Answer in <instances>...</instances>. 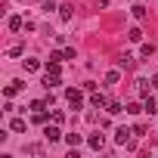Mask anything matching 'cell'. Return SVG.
Masks as SVG:
<instances>
[{"label": "cell", "mask_w": 158, "mask_h": 158, "mask_svg": "<svg viewBox=\"0 0 158 158\" xmlns=\"http://www.w3.org/2000/svg\"><path fill=\"white\" fill-rule=\"evenodd\" d=\"M65 102H68L71 109H81V106H84V90H74V87H68V90H65Z\"/></svg>", "instance_id": "6da1fadb"}, {"label": "cell", "mask_w": 158, "mask_h": 158, "mask_svg": "<svg viewBox=\"0 0 158 158\" xmlns=\"http://www.w3.org/2000/svg\"><path fill=\"white\" fill-rule=\"evenodd\" d=\"M44 136H47V143H59V139H65V133L59 130V124H56V121L44 127Z\"/></svg>", "instance_id": "7a4b0ae2"}, {"label": "cell", "mask_w": 158, "mask_h": 158, "mask_svg": "<svg viewBox=\"0 0 158 158\" xmlns=\"http://www.w3.org/2000/svg\"><path fill=\"white\" fill-rule=\"evenodd\" d=\"M130 139H133V127H118L115 130V143L118 146H127Z\"/></svg>", "instance_id": "3957f363"}, {"label": "cell", "mask_w": 158, "mask_h": 158, "mask_svg": "<svg viewBox=\"0 0 158 158\" xmlns=\"http://www.w3.org/2000/svg\"><path fill=\"white\" fill-rule=\"evenodd\" d=\"M118 68H121V71H133V68H136V59H133L130 53H121V56H118Z\"/></svg>", "instance_id": "277c9868"}, {"label": "cell", "mask_w": 158, "mask_h": 158, "mask_svg": "<svg viewBox=\"0 0 158 158\" xmlns=\"http://www.w3.org/2000/svg\"><path fill=\"white\" fill-rule=\"evenodd\" d=\"M59 84H62V77H59L56 71H47V74H44V87H47V90H56Z\"/></svg>", "instance_id": "5b68a950"}, {"label": "cell", "mask_w": 158, "mask_h": 158, "mask_svg": "<svg viewBox=\"0 0 158 158\" xmlns=\"http://www.w3.org/2000/svg\"><path fill=\"white\" fill-rule=\"evenodd\" d=\"M22 90H25V81H10L6 90H3V96L10 99V96H16V93H22Z\"/></svg>", "instance_id": "8992f818"}, {"label": "cell", "mask_w": 158, "mask_h": 158, "mask_svg": "<svg viewBox=\"0 0 158 158\" xmlns=\"http://www.w3.org/2000/svg\"><path fill=\"white\" fill-rule=\"evenodd\" d=\"M109 102H112V99H109L106 93H93V96H90V106H93V109H109Z\"/></svg>", "instance_id": "52a82bcc"}, {"label": "cell", "mask_w": 158, "mask_h": 158, "mask_svg": "<svg viewBox=\"0 0 158 158\" xmlns=\"http://www.w3.org/2000/svg\"><path fill=\"white\" fill-rule=\"evenodd\" d=\"M87 146H90L93 152H99V149L106 146V136H102V133H90V136H87Z\"/></svg>", "instance_id": "ba28073f"}, {"label": "cell", "mask_w": 158, "mask_h": 158, "mask_svg": "<svg viewBox=\"0 0 158 158\" xmlns=\"http://www.w3.org/2000/svg\"><path fill=\"white\" fill-rule=\"evenodd\" d=\"M71 16H74V3H62V6H59V19H62V22H68Z\"/></svg>", "instance_id": "9c48e42d"}, {"label": "cell", "mask_w": 158, "mask_h": 158, "mask_svg": "<svg viewBox=\"0 0 158 158\" xmlns=\"http://www.w3.org/2000/svg\"><path fill=\"white\" fill-rule=\"evenodd\" d=\"M10 130H13V133H25V130H28L25 118H13V121H10Z\"/></svg>", "instance_id": "30bf717a"}, {"label": "cell", "mask_w": 158, "mask_h": 158, "mask_svg": "<svg viewBox=\"0 0 158 158\" xmlns=\"http://www.w3.org/2000/svg\"><path fill=\"white\" fill-rule=\"evenodd\" d=\"M6 25H10V31H22V28H25V19H22V16H10Z\"/></svg>", "instance_id": "8fae6325"}, {"label": "cell", "mask_w": 158, "mask_h": 158, "mask_svg": "<svg viewBox=\"0 0 158 158\" xmlns=\"http://www.w3.org/2000/svg\"><path fill=\"white\" fill-rule=\"evenodd\" d=\"M143 109H146L149 115H155V112H158V99H152V96H143Z\"/></svg>", "instance_id": "7c38bea8"}, {"label": "cell", "mask_w": 158, "mask_h": 158, "mask_svg": "<svg viewBox=\"0 0 158 158\" xmlns=\"http://www.w3.org/2000/svg\"><path fill=\"white\" fill-rule=\"evenodd\" d=\"M65 143H68L71 149H77V146L84 143V136H81V133H65Z\"/></svg>", "instance_id": "4fadbf2b"}, {"label": "cell", "mask_w": 158, "mask_h": 158, "mask_svg": "<svg viewBox=\"0 0 158 158\" xmlns=\"http://www.w3.org/2000/svg\"><path fill=\"white\" fill-rule=\"evenodd\" d=\"M127 40H130V44H139V40H143V31H139V28H130V31H127Z\"/></svg>", "instance_id": "5bb4252c"}, {"label": "cell", "mask_w": 158, "mask_h": 158, "mask_svg": "<svg viewBox=\"0 0 158 158\" xmlns=\"http://www.w3.org/2000/svg\"><path fill=\"white\" fill-rule=\"evenodd\" d=\"M22 53H25V47H22V44H13V47L6 50V56H10V59H16V56H22Z\"/></svg>", "instance_id": "9a60e30c"}, {"label": "cell", "mask_w": 158, "mask_h": 158, "mask_svg": "<svg viewBox=\"0 0 158 158\" xmlns=\"http://www.w3.org/2000/svg\"><path fill=\"white\" fill-rule=\"evenodd\" d=\"M118 77H121V68H112V71L106 74V84H118Z\"/></svg>", "instance_id": "2e32d148"}, {"label": "cell", "mask_w": 158, "mask_h": 158, "mask_svg": "<svg viewBox=\"0 0 158 158\" xmlns=\"http://www.w3.org/2000/svg\"><path fill=\"white\" fill-rule=\"evenodd\" d=\"M25 71H40V59H25Z\"/></svg>", "instance_id": "e0dca14e"}, {"label": "cell", "mask_w": 158, "mask_h": 158, "mask_svg": "<svg viewBox=\"0 0 158 158\" xmlns=\"http://www.w3.org/2000/svg\"><path fill=\"white\" fill-rule=\"evenodd\" d=\"M106 112H109V115H121V112H124V106H121V102H115V99H112V102H109V109H106Z\"/></svg>", "instance_id": "ac0fdd59"}, {"label": "cell", "mask_w": 158, "mask_h": 158, "mask_svg": "<svg viewBox=\"0 0 158 158\" xmlns=\"http://www.w3.org/2000/svg\"><path fill=\"white\" fill-rule=\"evenodd\" d=\"M25 152L28 155H44V146L40 143H31V146H25Z\"/></svg>", "instance_id": "d6986e66"}, {"label": "cell", "mask_w": 158, "mask_h": 158, "mask_svg": "<svg viewBox=\"0 0 158 158\" xmlns=\"http://www.w3.org/2000/svg\"><path fill=\"white\" fill-rule=\"evenodd\" d=\"M130 13H133V19H146V6H143V3H136Z\"/></svg>", "instance_id": "ffe728a7"}, {"label": "cell", "mask_w": 158, "mask_h": 158, "mask_svg": "<svg viewBox=\"0 0 158 158\" xmlns=\"http://www.w3.org/2000/svg\"><path fill=\"white\" fill-rule=\"evenodd\" d=\"M44 109H47V99H34L31 102V112H44Z\"/></svg>", "instance_id": "44dd1931"}, {"label": "cell", "mask_w": 158, "mask_h": 158, "mask_svg": "<svg viewBox=\"0 0 158 158\" xmlns=\"http://www.w3.org/2000/svg\"><path fill=\"white\" fill-rule=\"evenodd\" d=\"M31 121H34V124H47V112H34Z\"/></svg>", "instance_id": "7402d4cb"}, {"label": "cell", "mask_w": 158, "mask_h": 158, "mask_svg": "<svg viewBox=\"0 0 158 158\" xmlns=\"http://www.w3.org/2000/svg\"><path fill=\"white\" fill-rule=\"evenodd\" d=\"M146 133H149L146 124H133V136H146Z\"/></svg>", "instance_id": "603a6c76"}, {"label": "cell", "mask_w": 158, "mask_h": 158, "mask_svg": "<svg viewBox=\"0 0 158 158\" xmlns=\"http://www.w3.org/2000/svg\"><path fill=\"white\" fill-rule=\"evenodd\" d=\"M127 112H130V115H139V112H146V109H143L139 102H130V106H127Z\"/></svg>", "instance_id": "cb8c5ba5"}, {"label": "cell", "mask_w": 158, "mask_h": 158, "mask_svg": "<svg viewBox=\"0 0 158 158\" xmlns=\"http://www.w3.org/2000/svg\"><path fill=\"white\" fill-rule=\"evenodd\" d=\"M50 121H56V124H62V121H65V115H62V112L56 109V112H50Z\"/></svg>", "instance_id": "d4e9b609"}, {"label": "cell", "mask_w": 158, "mask_h": 158, "mask_svg": "<svg viewBox=\"0 0 158 158\" xmlns=\"http://www.w3.org/2000/svg\"><path fill=\"white\" fill-rule=\"evenodd\" d=\"M139 53H143V56H146V59H149V56H152V53H155V47H152V44H143V50H139Z\"/></svg>", "instance_id": "484cf974"}, {"label": "cell", "mask_w": 158, "mask_h": 158, "mask_svg": "<svg viewBox=\"0 0 158 158\" xmlns=\"http://www.w3.org/2000/svg\"><path fill=\"white\" fill-rule=\"evenodd\" d=\"M139 84V96H149V81H136Z\"/></svg>", "instance_id": "4316f807"}, {"label": "cell", "mask_w": 158, "mask_h": 158, "mask_svg": "<svg viewBox=\"0 0 158 158\" xmlns=\"http://www.w3.org/2000/svg\"><path fill=\"white\" fill-rule=\"evenodd\" d=\"M62 59H65V53H50V59H47V62H62Z\"/></svg>", "instance_id": "83f0119b"}, {"label": "cell", "mask_w": 158, "mask_h": 158, "mask_svg": "<svg viewBox=\"0 0 158 158\" xmlns=\"http://www.w3.org/2000/svg\"><path fill=\"white\" fill-rule=\"evenodd\" d=\"M152 87H158V74H152Z\"/></svg>", "instance_id": "f1b7e54d"}]
</instances>
